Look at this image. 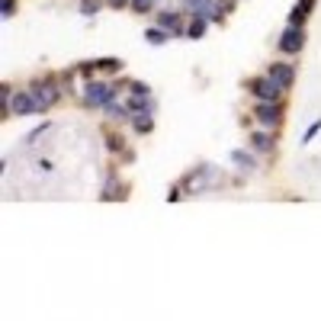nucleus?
Here are the masks:
<instances>
[{
	"mask_svg": "<svg viewBox=\"0 0 321 321\" xmlns=\"http://www.w3.org/2000/svg\"><path fill=\"white\" fill-rule=\"evenodd\" d=\"M116 93H119V87H116V84L109 87V84L90 81V84L84 87V103H87V106H106V103L116 97Z\"/></svg>",
	"mask_w": 321,
	"mask_h": 321,
	"instance_id": "obj_1",
	"label": "nucleus"
},
{
	"mask_svg": "<svg viewBox=\"0 0 321 321\" xmlns=\"http://www.w3.org/2000/svg\"><path fill=\"white\" fill-rule=\"evenodd\" d=\"M32 97H36L39 112H45V109L51 106V103H58L61 90L55 87V81H36V84H32Z\"/></svg>",
	"mask_w": 321,
	"mask_h": 321,
	"instance_id": "obj_2",
	"label": "nucleus"
},
{
	"mask_svg": "<svg viewBox=\"0 0 321 321\" xmlns=\"http://www.w3.org/2000/svg\"><path fill=\"white\" fill-rule=\"evenodd\" d=\"M250 93H254L260 103H276L280 93H283V87L273 84L270 77H257V81H250Z\"/></svg>",
	"mask_w": 321,
	"mask_h": 321,
	"instance_id": "obj_3",
	"label": "nucleus"
},
{
	"mask_svg": "<svg viewBox=\"0 0 321 321\" xmlns=\"http://www.w3.org/2000/svg\"><path fill=\"white\" fill-rule=\"evenodd\" d=\"M302 45H305V29L302 26H286L280 36V48L286 55H296V51H302Z\"/></svg>",
	"mask_w": 321,
	"mask_h": 321,
	"instance_id": "obj_4",
	"label": "nucleus"
},
{
	"mask_svg": "<svg viewBox=\"0 0 321 321\" xmlns=\"http://www.w3.org/2000/svg\"><path fill=\"white\" fill-rule=\"evenodd\" d=\"M254 116H257V122L264 125V129H276V125H280V119H283V109H280V103H260L257 100Z\"/></svg>",
	"mask_w": 321,
	"mask_h": 321,
	"instance_id": "obj_5",
	"label": "nucleus"
},
{
	"mask_svg": "<svg viewBox=\"0 0 321 321\" xmlns=\"http://www.w3.org/2000/svg\"><path fill=\"white\" fill-rule=\"evenodd\" d=\"M267 77H270L273 84H280L283 90H289L292 81H296V68H292V65H270V74H267Z\"/></svg>",
	"mask_w": 321,
	"mask_h": 321,
	"instance_id": "obj_6",
	"label": "nucleus"
},
{
	"mask_svg": "<svg viewBox=\"0 0 321 321\" xmlns=\"http://www.w3.org/2000/svg\"><path fill=\"white\" fill-rule=\"evenodd\" d=\"M10 109L16 112V116H26V112H39L32 90H29V93H13V97H10Z\"/></svg>",
	"mask_w": 321,
	"mask_h": 321,
	"instance_id": "obj_7",
	"label": "nucleus"
},
{
	"mask_svg": "<svg viewBox=\"0 0 321 321\" xmlns=\"http://www.w3.org/2000/svg\"><path fill=\"white\" fill-rule=\"evenodd\" d=\"M158 26L164 32H170V36H180V32H183V26H180V13H170V10L158 13Z\"/></svg>",
	"mask_w": 321,
	"mask_h": 321,
	"instance_id": "obj_8",
	"label": "nucleus"
},
{
	"mask_svg": "<svg viewBox=\"0 0 321 321\" xmlns=\"http://www.w3.org/2000/svg\"><path fill=\"white\" fill-rule=\"evenodd\" d=\"M151 109V93H132L129 97V112H148Z\"/></svg>",
	"mask_w": 321,
	"mask_h": 321,
	"instance_id": "obj_9",
	"label": "nucleus"
},
{
	"mask_svg": "<svg viewBox=\"0 0 321 321\" xmlns=\"http://www.w3.org/2000/svg\"><path fill=\"white\" fill-rule=\"evenodd\" d=\"M250 145H254L257 151H273L276 148L273 135H267V132H250Z\"/></svg>",
	"mask_w": 321,
	"mask_h": 321,
	"instance_id": "obj_10",
	"label": "nucleus"
},
{
	"mask_svg": "<svg viewBox=\"0 0 321 321\" xmlns=\"http://www.w3.org/2000/svg\"><path fill=\"white\" fill-rule=\"evenodd\" d=\"M231 161H235V164H238L241 170H247V173H250V170L257 167V161L250 158V154H244V151H231Z\"/></svg>",
	"mask_w": 321,
	"mask_h": 321,
	"instance_id": "obj_11",
	"label": "nucleus"
},
{
	"mask_svg": "<svg viewBox=\"0 0 321 321\" xmlns=\"http://www.w3.org/2000/svg\"><path fill=\"white\" fill-rule=\"evenodd\" d=\"M186 36H189V39H203V36H206V16H193Z\"/></svg>",
	"mask_w": 321,
	"mask_h": 321,
	"instance_id": "obj_12",
	"label": "nucleus"
},
{
	"mask_svg": "<svg viewBox=\"0 0 321 321\" xmlns=\"http://www.w3.org/2000/svg\"><path fill=\"white\" fill-rule=\"evenodd\" d=\"M132 122H135V132H151V129H154V122H151L148 112H135Z\"/></svg>",
	"mask_w": 321,
	"mask_h": 321,
	"instance_id": "obj_13",
	"label": "nucleus"
},
{
	"mask_svg": "<svg viewBox=\"0 0 321 321\" xmlns=\"http://www.w3.org/2000/svg\"><path fill=\"white\" fill-rule=\"evenodd\" d=\"M103 109H106L109 116H116V119H129V106H119L116 100H109V103H106V106H103Z\"/></svg>",
	"mask_w": 321,
	"mask_h": 321,
	"instance_id": "obj_14",
	"label": "nucleus"
},
{
	"mask_svg": "<svg viewBox=\"0 0 321 321\" xmlns=\"http://www.w3.org/2000/svg\"><path fill=\"white\" fill-rule=\"evenodd\" d=\"M167 36H170V32H164L161 26H158V29H145V39H148V42H154V45H161V42H167Z\"/></svg>",
	"mask_w": 321,
	"mask_h": 321,
	"instance_id": "obj_15",
	"label": "nucleus"
},
{
	"mask_svg": "<svg viewBox=\"0 0 321 321\" xmlns=\"http://www.w3.org/2000/svg\"><path fill=\"white\" fill-rule=\"evenodd\" d=\"M100 7H103V0H84V4H81V13H84V16H93Z\"/></svg>",
	"mask_w": 321,
	"mask_h": 321,
	"instance_id": "obj_16",
	"label": "nucleus"
},
{
	"mask_svg": "<svg viewBox=\"0 0 321 321\" xmlns=\"http://www.w3.org/2000/svg\"><path fill=\"white\" fill-rule=\"evenodd\" d=\"M305 23V10L302 7H292V13H289V26H302Z\"/></svg>",
	"mask_w": 321,
	"mask_h": 321,
	"instance_id": "obj_17",
	"label": "nucleus"
},
{
	"mask_svg": "<svg viewBox=\"0 0 321 321\" xmlns=\"http://www.w3.org/2000/svg\"><path fill=\"white\" fill-rule=\"evenodd\" d=\"M106 142H109V151H122V148H125V145H122V138H119V135H112V132L106 135Z\"/></svg>",
	"mask_w": 321,
	"mask_h": 321,
	"instance_id": "obj_18",
	"label": "nucleus"
},
{
	"mask_svg": "<svg viewBox=\"0 0 321 321\" xmlns=\"http://www.w3.org/2000/svg\"><path fill=\"white\" fill-rule=\"evenodd\" d=\"M318 132H321V119H318V122H311V129H308V132H305V138H302V142L308 145V142H311V138H315Z\"/></svg>",
	"mask_w": 321,
	"mask_h": 321,
	"instance_id": "obj_19",
	"label": "nucleus"
},
{
	"mask_svg": "<svg viewBox=\"0 0 321 321\" xmlns=\"http://www.w3.org/2000/svg\"><path fill=\"white\" fill-rule=\"evenodd\" d=\"M48 129H51V122H42V125L36 129V132H29V142H36V138H39V135H45Z\"/></svg>",
	"mask_w": 321,
	"mask_h": 321,
	"instance_id": "obj_20",
	"label": "nucleus"
},
{
	"mask_svg": "<svg viewBox=\"0 0 321 321\" xmlns=\"http://www.w3.org/2000/svg\"><path fill=\"white\" fill-rule=\"evenodd\" d=\"M16 13V0H4V16H13Z\"/></svg>",
	"mask_w": 321,
	"mask_h": 321,
	"instance_id": "obj_21",
	"label": "nucleus"
},
{
	"mask_svg": "<svg viewBox=\"0 0 321 321\" xmlns=\"http://www.w3.org/2000/svg\"><path fill=\"white\" fill-rule=\"evenodd\" d=\"M167 203H180V189H177V186H170V193H167Z\"/></svg>",
	"mask_w": 321,
	"mask_h": 321,
	"instance_id": "obj_22",
	"label": "nucleus"
},
{
	"mask_svg": "<svg viewBox=\"0 0 321 321\" xmlns=\"http://www.w3.org/2000/svg\"><path fill=\"white\" fill-rule=\"evenodd\" d=\"M106 4H109V7H116V10H122V7H125V4H132V0H106Z\"/></svg>",
	"mask_w": 321,
	"mask_h": 321,
	"instance_id": "obj_23",
	"label": "nucleus"
},
{
	"mask_svg": "<svg viewBox=\"0 0 321 321\" xmlns=\"http://www.w3.org/2000/svg\"><path fill=\"white\" fill-rule=\"evenodd\" d=\"M132 93H151V90H148L145 84H138V81H135V84H132Z\"/></svg>",
	"mask_w": 321,
	"mask_h": 321,
	"instance_id": "obj_24",
	"label": "nucleus"
},
{
	"mask_svg": "<svg viewBox=\"0 0 321 321\" xmlns=\"http://www.w3.org/2000/svg\"><path fill=\"white\" fill-rule=\"evenodd\" d=\"M299 7H302V10H305V13H308V10H311V7H315V0H299Z\"/></svg>",
	"mask_w": 321,
	"mask_h": 321,
	"instance_id": "obj_25",
	"label": "nucleus"
},
{
	"mask_svg": "<svg viewBox=\"0 0 321 321\" xmlns=\"http://www.w3.org/2000/svg\"><path fill=\"white\" fill-rule=\"evenodd\" d=\"M151 4H158V0H151Z\"/></svg>",
	"mask_w": 321,
	"mask_h": 321,
	"instance_id": "obj_26",
	"label": "nucleus"
}]
</instances>
